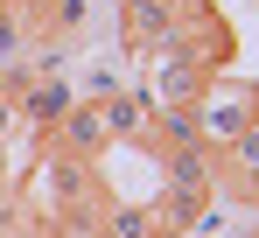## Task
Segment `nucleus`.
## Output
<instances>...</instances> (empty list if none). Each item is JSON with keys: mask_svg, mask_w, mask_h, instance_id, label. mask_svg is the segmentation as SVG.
<instances>
[{"mask_svg": "<svg viewBox=\"0 0 259 238\" xmlns=\"http://www.w3.org/2000/svg\"><path fill=\"white\" fill-rule=\"evenodd\" d=\"M252 112L259 105L245 91H210V98L196 105V133H203V140H238V133L252 126Z\"/></svg>", "mask_w": 259, "mask_h": 238, "instance_id": "nucleus-1", "label": "nucleus"}, {"mask_svg": "<svg viewBox=\"0 0 259 238\" xmlns=\"http://www.w3.org/2000/svg\"><path fill=\"white\" fill-rule=\"evenodd\" d=\"M196 91H203L196 56H168V70H161V98H154V105H196Z\"/></svg>", "mask_w": 259, "mask_h": 238, "instance_id": "nucleus-2", "label": "nucleus"}, {"mask_svg": "<svg viewBox=\"0 0 259 238\" xmlns=\"http://www.w3.org/2000/svg\"><path fill=\"white\" fill-rule=\"evenodd\" d=\"M154 119V133L168 140V147H203V133H196V112L189 105H161V112H147Z\"/></svg>", "mask_w": 259, "mask_h": 238, "instance_id": "nucleus-3", "label": "nucleus"}, {"mask_svg": "<svg viewBox=\"0 0 259 238\" xmlns=\"http://www.w3.org/2000/svg\"><path fill=\"white\" fill-rule=\"evenodd\" d=\"M56 126H63V147H98V140H112V133H105V119H98V105H84V112H63Z\"/></svg>", "mask_w": 259, "mask_h": 238, "instance_id": "nucleus-4", "label": "nucleus"}, {"mask_svg": "<svg viewBox=\"0 0 259 238\" xmlns=\"http://www.w3.org/2000/svg\"><path fill=\"white\" fill-rule=\"evenodd\" d=\"M98 119H105V133H147V98H105Z\"/></svg>", "mask_w": 259, "mask_h": 238, "instance_id": "nucleus-5", "label": "nucleus"}, {"mask_svg": "<svg viewBox=\"0 0 259 238\" xmlns=\"http://www.w3.org/2000/svg\"><path fill=\"white\" fill-rule=\"evenodd\" d=\"M21 105H28V119H63V112H70V98H63L56 84H35V91H28Z\"/></svg>", "mask_w": 259, "mask_h": 238, "instance_id": "nucleus-6", "label": "nucleus"}, {"mask_svg": "<svg viewBox=\"0 0 259 238\" xmlns=\"http://www.w3.org/2000/svg\"><path fill=\"white\" fill-rule=\"evenodd\" d=\"M112 238H161V231H154L147 210H119V217H112Z\"/></svg>", "mask_w": 259, "mask_h": 238, "instance_id": "nucleus-7", "label": "nucleus"}, {"mask_svg": "<svg viewBox=\"0 0 259 238\" xmlns=\"http://www.w3.org/2000/svg\"><path fill=\"white\" fill-rule=\"evenodd\" d=\"M0 238H56V231L35 224V217H21V210H7V217H0Z\"/></svg>", "mask_w": 259, "mask_h": 238, "instance_id": "nucleus-8", "label": "nucleus"}]
</instances>
